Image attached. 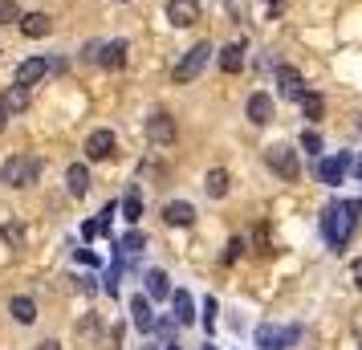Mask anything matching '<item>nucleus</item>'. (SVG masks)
<instances>
[{"mask_svg": "<svg viewBox=\"0 0 362 350\" xmlns=\"http://www.w3.org/2000/svg\"><path fill=\"white\" fill-rule=\"evenodd\" d=\"M354 228H358V204H354V200H338V204H329L326 216H322V236H326L329 249L342 252L346 245H350Z\"/></svg>", "mask_w": 362, "mask_h": 350, "instance_id": "obj_1", "label": "nucleus"}, {"mask_svg": "<svg viewBox=\"0 0 362 350\" xmlns=\"http://www.w3.org/2000/svg\"><path fill=\"white\" fill-rule=\"evenodd\" d=\"M208 57H212V45H208V41H196V45H192V49L175 62V69H171V82H180V86L196 82L199 74H204V66H208Z\"/></svg>", "mask_w": 362, "mask_h": 350, "instance_id": "obj_2", "label": "nucleus"}, {"mask_svg": "<svg viewBox=\"0 0 362 350\" xmlns=\"http://www.w3.org/2000/svg\"><path fill=\"white\" fill-rule=\"evenodd\" d=\"M37 175H41V159H33V155H13L0 167V180L8 187H29L37 184Z\"/></svg>", "mask_w": 362, "mask_h": 350, "instance_id": "obj_3", "label": "nucleus"}, {"mask_svg": "<svg viewBox=\"0 0 362 350\" xmlns=\"http://www.w3.org/2000/svg\"><path fill=\"white\" fill-rule=\"evenodd\" d=\"M264 163L273 167V171H277L285 184H293L297 175H301V159H297V151H293V147H285V143H277V147L264 151Z\"/></svg>", "mask_w": 362, "mask_h": 350, "instance_id": "obj_4", "label": "nucleus"}, {"mask_svg": "<svg viewBox=\"0 0 362 350\" xmlns=\"http://www.w3.org/2000/svg\"><path fill=\"white\" fill-rule=\"evenodd\" d=\"M147 139L155 147H171V143H175V118L167 115V110H155V115L147 118Z\"/></svg>", "mask_w": 362, "mask_h": 350, "instance_id": "obj_5", "label": "nucleus"}, {"mask_svg": "<svg viewBox=\"0 0 362 350\" xmlns=\"http://www.w3.org/2000/svg\"><path fill=\"white\" fill-rule=\"evenodd\" d=\"M297 338H301V330H297V326H289V330L261 326V330H257V346H261V350H285V346H293Z\"/></svg>", "mask_w": 362, "mask_h": 350, "instance_id": "obj_6", "label": "nucleus"}, {"mask_svg": "<svg viewBox=\"0 0 362 350\" xmlns=\"http://www.w3.org/2000/svg\"><path fill=\"white\" fill-rule=\"evenodd\" d=\"M167 21L175 29H192L199 21V0H167Z\"/></svg>", "mask_w": 362, "mask_h": 350, "instance_id": "obj_7", "label": "nucleus"}, {"mask_svg": "<svg viewBox=\"0 0 362 350\" xmlns=\"http://www.w3.org/2000/svg\"><path fill=\"white\" fill-rule=\"evenodd\" d=\"M29 102H33V90L13 82L4 94H0V110H4V115H25V110H29Z\"/></svg>", "mask_w": 362, "mask_h": 350, "instance_id": "obj_8", "label": "nucleus"}, {"mask_svg": "<svg viewBox=\"0 0 362 350\" xmlns=\"http://www.w3.org/2000/svg\"><path fill=\"white\" fill-rule=\"evenodd\" d=\"M115 134L110 131H94L90 139H86V159H94V163H102V159H110L115 155Z\"/></svg>", "mask_w": 362, "mask_h": 350, "instance_id": "obj_9", "label": "nucleus"}, {"mask_svg": "<svg viewBox=\"0 0 362 350\" xmlns=\"http://www.w3.org/2000/svg\"><path fill=\"white\" fill-rule=\"evenodd\" d=\"M346 167H350V155H338V159H322L317 163V180L326 187H338L346 180Z\"/></svg>", "mask_w": 362, "mask_h": 350, "instance_id": "obj_10", "label": "nucleus"}, {"mask_svg": "<svg viewBox=\"0 0 362 350\" xmlns=\"http://www.w3.org/2000/svg\"><path fill=\"white\" fill-rule=\"evenodd\" d=\"M163 220L171 228H187V224H196V208L187 200H171V204H163Z\"/></svg>", "mask_w": 362, "mask_h": 350, "instance_id": "obj_11", "label": "nucleus"}, {"mask_svg": "<svg viewBox=\"0 0 362 350\" xmlns=\"http://www.w3.org/2000/svg\"><path fill=\"white\" fill-rule=\"evenodd\" d=\"M45 74H49V62H45V57H29V62L17 66V86H29V90H33Z\"/></svg>", "mask_w": 362, "mask_h": 350, "instance_id": "obj_12", "label": "nucleus"}, {"mask_svg": "<svg viewBox=\"0 0 362 350\" xmlns=\"http://www.w3.org/2000/svg\"><path fill=\"white\" fill-rule=\"evenodd\" d=\"M245 110H248V122H252V127H264V122H273V98H269V94H252Z\"/></svg>", "mask_w": 362, "mask_h": 350, "instance_id": "obj_13", "label": "nucleus"}, {"mask_svg": "<svg viewBox=\"0 0 362 350\" xmlns=\"http://www.w3.org/2000/svg\"><path fill=\"white\" fill-rule=\"evenodd\" d=\"M277 86L285 98H301L305 94V82H301V74L293 66H277Z\"/></svg>", "mask_w": 362, "mask_h": 350, "instance_id": "obj_14", "label": "nucleus"}, {"mask_svg": "<svg viewBox=\"0 0 362 350\" xmlns=\"http://www.w3.org/2000/svg\"><path fill=\"white\" fill-rule=\"evenodd\" d=\"M17 25H21V33L29 37V41H33V37H49L53 33V21L45 17V13H25Z\"/></svg>", "mask_w": 362, "mask_h": 350, "instance_id": "obj_15", "label": "nucleus"}, {"mask_svg": "<svg viewBox=\"0 0 362 350\" xmlns=\"http://www.w3.org/2000/svg\"><path fill=\"white\" fill-rule=\"evenodd\" d=\"M228 187H232V175L224 171V167H212V171L204 175V192H208L212 200H224V196H228Z\"/></svg>", "mask_w": 362, "mask_h": 350, "instance_id": "obj_16", "label": "nucleus"}, {"mask_svg": "<svg viewBox=\"0 0 362 350\" xmlns=\"http://www.w3.org/2000/svg\"><path fill=\"white\" fill-rule=\"evenodd\" d=\"M66 187H69V196H86V192H90V167L69 163L66 167Z\"/></svg>", "mask_w": 362, "mask_h": 350, "instance_id": "obj_17", "label": "nucleus"}, {"mask_svg": "<svg viewBox=\"0 0 362 350\" xmlns=\"http://www.w3.org/2000/svg\"><path fill=\"white\" fill-rule=\"evenodd\" d=\"M8 314L17 317L21 326H33V322H37V301L25 298V293H17V298L8 301Z\"/></svg>", "mask_w": 362, "mask_h": 350, "instance_id": "obj_18", "label": "nucleus"}, {"mask_svg": "<svg viewBox=\"0 0 362 350\" xmlns=\"http://www.w3.org/2000/svg\"><path fill=\"white\" fill-rule=\"evenodd\" d=\"M240 66H245V41L224 45V49H220V69H224V74H240Z\"/></svg>", "mask_w": 362, "mask_h": 350, "instance_id": "obj_19", "label": "nucleus"}, {"mask_svg": "<svg viewBox=\"0 0 362 350\" xmlns=\"http://www.w3.org/2000/svg\"><path fill=\"white\" fill-rule=\"evenodd\" d=\"M127 53H131V45H127V41H110V45H102V66L106 69H122L127 66Z\"/></svg>", "mask_w": 362, "mask_h": 350, "instance_id": "obj_20", "label": "nucleus"}, {"mask_svg": "<svg viewBox=\"0 0 362 350\" xmlns=\"http://www.w3.org/2000/svg\"><path fill=\"white\" fill-rule=\"evenodd\" d=\"M171 301H175V322H180V326H192V322H196V301H192V293H187V289H175Z\"/></svg>", "mask_w": 362, "mask_h": 350, "instance_id": "obj_21", "label": "nucleus"}, {"mask_svg": "<svg viewBox=\"0 0 362 350\" xmlns=\"http://www.w3.org/2000/svg\"><path fill=\"white\" fill-rule=\"evenodd\" d=\"M131 317H134V326L147 334L155 330V314H151V301L147 298H131Z\"/></svg>", "mask_w": 362, "mask_h": 350, "instance_id": "obj_22", "label": "nucleus"}, {"mask_svg": "<svg viewBox=\"0 0 362 350\" xmlns=\"http://www.w3.org/2000/svg\"><path fill=\"white\" fill-rule=\"evenodd\" d=\"M147 298H155V301L171 298V281H167L163 269H151V273H147Z\"/></svg>", "mask_w": 362, "mask_h": 350, "instance_id": "obj_23", "label": "nucleus"}, {"mask_svg": "<svg viewBox=\"0 0 362 350\" xmlns=\"http://www.w3.org/2000/svg\"><path fill=\"white\" fill-rule=\"evenodd\" d=\"M122 216H127V224H139V216H143V196H139V187H131V192L122 196Z\"/></svg>", "mask_w": 362, "mask_h": 350, "instance_id": "obj_24", "label": "nucleus"}, {"mask_svg": "<svg viewBox=\"0 0 362 350\" xmlns=\"http://www.w3.org/2000/svg\"><path fill=\"white\" fill-rule=\"evenodd\" d=\"M297 102H301V115L310 118V122H313V118H322V110H326V102H322V94H301Z\"/></svg>", "mask_w": 362, "mask_h": 350, "instance_id": "obj_25", "label": "nucleus"}, {"mask_svg": "<svg viewBox=\"0 0 362 350\" xmlns=\"http://www.w3.org/2000/svg\"><path fill=\"white\" fill-rule=\"evenodd\" d=\"M143 245H147V236L139 233V228H131V233H127L122 240H118V252H122V257H131V252H139Z\"/></svg>", "mask_w": 362, "mask_h": 350, "instance_id": "obj_26", "label": "nucleus"}, {"mask_svg": "<svg viewBox=\"0 0 362 350\" xmlns=\"http://www.w3.org/2000/svg\"><path fill=\"white\" fill-rule=\"evenodd\" d=\"M0 240H8L13 249H21L25 245V228L21 224H0Z\"/></svg>", "mask_w": 362, "mask_h": 350, "instance_id": "obj_27", "label": "nucleus"}, {"mask_svg": "<svg viewBox=\"0 0 362 350\" xmlns=\"http://www.w3.org/2000/svg\"><path fill=\"white\" fill-rule=\"evenodd\" d=\"M17 21H21L17 0H0V25H17Z\"/></svg>", "mask_w": 362, "mask_h": 350, "instance_id": "obj_28", "label": "nucleus"}, {"mask_svg": "<svg viewBox=\"0 0 362 350\" xmlns=\"http://www.w3.org/2000/svg\"><path fill=\"white\" fill-rule=\"evenodd\" d=\"M301 151H305V155H322V134L305 131V134H301Z\"/></svg>", "mask_w": 362, "mask_h": 350, "instance_id": "obj_29", "label": "nucleus"}, {"mask_svg": "<svg viewBox=\"0 0 362 350\" xmlns=\"http://www.w3.org/2000/svg\"><path fill=\"white\" fill-rule=\"evenodd\" d=\"M257 4H261L264 17H281L285 13V0H257Z\"/></svg>", "mask_w": 362, "mask_h": 350, "instance_id": "obj_30", "label": "nucleus"}, {"mask_svg": "<svg viewBox=\"0 0 362 350\" xmlns=\"http://www.w3.org/2000/svg\"><path fill=\"white\" fill-rule=\"evenodd\" d=\"M240 249H245V240H240V236H232V240H228V249H224V265H232V261L240 257Z\"/></svg>", "mask_w": 362, "mask_h": 350, "instance_id": "obj_31", "label": "nucleus"}, {"mask_svg": "<svg viewBox=\"0 0 362 350\" xmlns=\"http://www.w3.org/2000/svg\"><path fill=\"white\" fill-rule=\"evenodd\" d=\"M204 326H208V330L216 326V301H212V298L204 301Z\"/></svg>", "mask_w": 362, "mask_h": 350, "instance_id": "obj_32", "label": "nucleus"}, {"mask_svg": "<svg viewBox=\"0 0 362 350\" xmlns=\"http://www.w3.org/2000/svg\"><path fill=\"white\" fill-rule=\"evenodd\" d=\"M350 277H354V289L362 293V257L358 261H350Z\"/></svg>", "mask_w": 362, "mask_h": 350, "instance_id": "obj_33", "label": "nucleus"}, {"mask_svg": "<svg viewBox=\"0 0 362 350\" xmlns=\"http://www.w3.org/2000/svg\"><path fill=\"white\" fill-rule=\"evenodd\" d=\"M37 350H62V342H57V338H45V342H41Z\"/></svg>", "mask_w": 362, "mask_h": 350, "instance_id": "obj_34", "label": "nucleus"}, {"mask_svg": "<svg viewBox=\"0 0 362 350\" xmlns=\"http://www.w3.org/2000/svg\"><path fill=\"white\" fill-rule=\"evenodd\" d=\"M4 122H8V115H4V110H0V131H4Z\"/></svg>", "mask_w": 362, "mask_h": 350, "instance_id": "obj_35", "label": "nucleus"}, {"mask_svg": "<svg viewBox=\"0 0 362 350\" xmlns=\"http://www.w3.org/2000/svg\"><path fill=\"white\" fill-rule=\"evenodd\" d=\"M354 171H358V175H362V159H358V163H354Z\"/></svg>", "mask_w": 362, "mask_h": 350, "instance_id": "obj_36", "label": "nucleus"}, {"mask_svg": "<svg viewBox=\"0 0 362 350\" xmlns=\"http://www.w3.org/2000/svg\"><path fill=\"white\" fill-rule=\"evenodd\" d=\"M167 350H180V346H175V342H167Z\"/></svg>", "mask_w": 362, "mask_h": 350, "instance_id": "obj_37", "label": "nucleus"}, {"mask_svg": "<svg viewBox=\"0 0 362 350\" xmlns=\"http://www.w3.org/2000/svg\"><path fill=\"white\" fill-rule=\"evenodd\" d=\"M358 346H362V330H358Z\"/></svg>", "mask_w": 362, "mask_h": 350, "instance_id": "obj_38", "label": "nucleus"}, {"mask_svg": "<svg viewBox=\"0 0 362 350\" xmlns=\"http://www.w3.org/2000/svg\"><path fill=\"white\" fill-rule=\"evenodd\" d=\"M115 4H127V0H115Z\"/></svg>", "mask_w": 362, "mask_h": 350, "instance_id": "obj_39", "label": "nucleus"}, {"mask_svg": "<svg viewBox=\"0 0 362 350\" xmlns=\"http://www.w3.org/2000/svg\"><path fill=\"white\" fill-rule=\"evenodd\" d=\"M204 350H216V346H204Z\"/></svg>", "mask_w": 362, "mask_h": 350, "instance_id": "obj_40", "label": "nucleus"}, {"mask_svg": "<svg viewBox=\"0 0 362 350\" xmlns=\"http://www.w3.org/2000/svg\"><path fill=\"white\" fill-rule=\"evenodd\" d=\"M358 127H362V122H358Z\"/></svg>", "mask_w": 362, "mask_h": 350, "instance_id": "obj_41", "label": "nucleus"}]
</instances>
